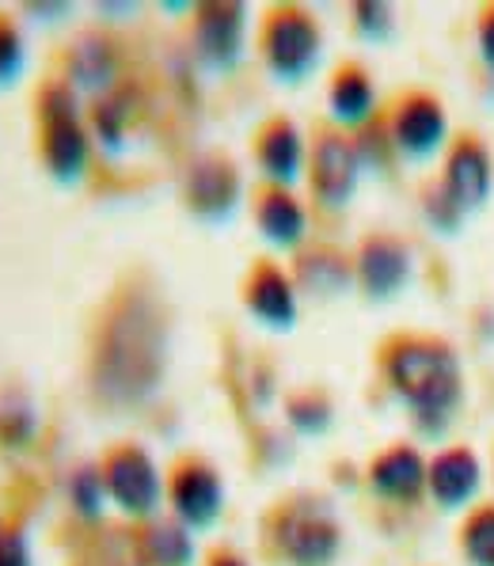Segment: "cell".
Wrapping results in <instances>:
<instances>
[{
  "label": "cell",
  "mask_w": 494,
  "mask_h": 566,
  "mask_svg": "<svg viewBox=\"0 0 494 566\" xmlns=\"http://www.w3.org/2000/svg\"><path fill=\"white\" fill-rule=\"evenodd\" d=\"M168 369V319L145 285L129 282L107 301L92 331L88 385L103 407H141Z\"/></svg>",
  "instance_id": "obj_1"
},
{
  "label": "cell",
  "mask_w": 494,
  "mask_h": 566,
  "mask_svg": "<svg viewBox=\"0 0 494 566\" xmlns=\"http://www.w3.org/2000/svg\"><path fill=\"white\" fill-rule=\"evenodd\" d=\"M380 369L388 388L403 399L427 433H438L453 422L464 396L461 361L453 346L433 335H396L380 346Z\"/></svg>",
  "instance_id": "obj_2"
},
{
  "label": "cell",
  "mask_w": 494,
  "mask_h": 566,
  "mask_svg": "<svg viewBox=\"0 0 494 566\" xmlns=\"http://www.w3.org/2000/svg\"><path fill=\"white\" fill-rule=\"evenodd\" d=\"M34 156L54 182L84 179L92 160V129L81 115V95L62 76H46L31 95Z\"/></svg>",
  "instance_id": "obj_3"
},
{
  "label": "cell",
  "mask_w": 494,
  "mask_h": 566,
  "mask_svg": "<svg viewBox=\"0 0 494 566\" xmlns=\"http://www.w3.org/2000/svg\"><path fill=\"white\" fill-rule=\"evenodd\" d=\"M263 539L285 566H335L343 552V525L332 502L312 491H297L266 510Z\"/></svg>",
  "instance_id": "obj_4"
},
{
  "label": "cell",
  "mask_w": 494,
  "mask_h": 566,
  "mask_svg": "<svg viewBox=\"0 0 494 566\" xmlns=\"http://www.w3.org/2000/svg\"><path fill=\"white\" fill-rule=\"evenodd\" d=\"M259 54L274 81L301 84L324 54V28L305 4H271L259 23Z\"/></svg>",
  "instance_id": "obj_5"
},
{
  "label": "cell",
  "mask_w": 494,
  "mask_h": 566,
  "mask_svg": "<svg viewBox=\"0 0 494 566\" xmlns=\"http://www.w3.org/2000/svg\"><path fill=\"white\" fill-rule=\"evenodd\" d=\"M95 468H99L107 502H115V510H123L126 517L149 521L160 513L164 475L156 468V460L145 452V446H137V441H115V446L103 449Z\"/></svg>",
  "instance_id": "obj_6"
},
{
  "label": "cell",
  "mask_w": 494,
  "mask_h": 566,
  "mask_svg": "<svg viewBox=\"0 0 494 566\" xmlns=\"http://www.w3.org/2000/svg\"><path fill=\"white\" fill-rule=\"evenodd\" d=\"M358 176H361L358 142H354L346 129L335 126V122H319V126L312 129L308 168H305L312 202L339 213L354 198V190H358Z\"/></svg>",
  "instance_id": "obj_7"
},
{
  "label": "cell",
  "mask_w": 494,
  "mask_h": 566,
  "mask_svg": "<svg viewBox=\"0 0 494 566\" xmlns=\"http://www.w3.org/2000/svg\"><path fill=\"white\" fill-rule=\"evenodd\" d=\"M164 499L171 506V517L183 521L190 533H202V528L217 525L224 510V479L202 452H183L171 460L168 475H164Z\"/></svg>",
  "instance_id": "obj_8"
},
{
  "label": "cell",
  "mask_w": 494,
  "mask_h": 566,
  "mask_svg": "<svg viewBox=\"0 0 494 566\" xmlns=\"http://www.w3.org/2000/svg\"><path fill=\"white\" fill-rule=\"evenodd\" d=\"M248 42V4L237 0H206L190 15V46L195 57L213 73H229L240 65Z\"/></svg>",
  "instance_id": "obj_9"
},
{
  "label": "cell",
  "mask_w": 494,
  "mask_h": 566,
  "mask_svg": "<svg viewBox=\"0 0 494 566\" xmlns=\"http://www.w3.org/2000/svg\"><path fill=\"white\" fill-rule=\"evenodd\" d=\"M354 285L369 301H396L411 282V248L396 232H366L354 248Z\"/></svg>",
  "instance_id": "obj_10"
},
{
  "label": "cell",
  "mask_w": 494,
  "mask_h": 566,
  "mask_svg": "<svg viewBox=\"0 0 494 566\" xmlns=\"http://www.w3.org/2000/svg\"><path fill=\"white\" fill-rule=\"evenodd\" d=\"M244 182L232 156L224 153H202L183 176V206L198 221H224L237 213Z\"/></svg>",
  "instance_id": "obj_11"
},
{
  "label": "cell",
  "mask_w": 494,
  "mask_h": 566,
  "mask_svg": "<svg viewBox=\"0 0 494 566\" xmlns=\"http://www.w3.org/2000/svg\"><path fill=\"white\" fill-rule=\"evenodd\" d=\"M240 297L244 308L255 324H263L266 331H293L297 327V285L293 274L274 259H255L248 266L244 282H240Z\"/></svg>",
  "instance_id": "obj_12"
},
{
  "label": "cell",
  "mask_w": 494,
  "mask_h": 566,
  "mask_svg": "<svg viewBox=\"0 0 494 566\" xmlns=\"http://www.w3.org/2000/svg\"><path fill=\"white\" fill-rule=\"evenodd\" d=\"M251 156H255V168H259V176H263V182L293 190V182L305 179L308 142L293 118L271 115L259 122L255 134H251Z\"/></svg>",
  "instance_id": "obj_13"
},
{
  "label": "cell",
  "mask_w": 494,
  "mask_h": 566,
  "mask_svg": "<svg viewBox=\"0 0 494 566\" xmlns=\"http://www.w3.org/2000/svg\"><path fill=\"white\" fill-rule=\"evenodd\" d=\"M449 118L445 107L433 99L430 92H407L396 103L392 118H388V137H392L396 153H403L407 160H427L445 145Z\"/></svg>",
  "instance_id": "obj_14"
},
{
  "label": "cell",
  "mask_w": 494,
  "mask_h": 566,
  "mask_svg": "<svg viewBox=\"0 0 494 566\" xmlns=\"http://www.w3.org/2000/svg\"><path fill=\"white\" fill-rule=\"evenodd\" d=\"M441 187H445V195L453 198L461 213H472V209L487 206L491 187H494V164H491L487 145H483L480 137L461 134L449 145Z\"/></svg>",
  "instance_id": "obj_15"
},
{
  "label": "cell",
  "mask_w": 494,
  "mask_h": 566,
  "mask_svg": "<svg viewBox=\"0 0 494 566\" xmlns=\"http://www.w3.org/2000/svg\"><path fill=\"white\" fill-rule=\"evenodd\" d=\"M65 73L62 81L73 84L76 95H107L111 88H118V46L111 34L103 31H84L69 42L65 50Z\"/></svg>",
  "instance_id": "obj_16"
},
{
  "label": "cell",
  "mask_w": 494,
  "mask_h": 566,
  "mask_svg": "<svg viewBox=\"0 0 494 566\" xmlns=\"http://www.w3.org/2000/svg\"><path fill=\"white\" fill-rule=\"evenodd\" d=\"M251 221L263 232L266 243L285 251H301L308 237V209L290 187H274V182H259L251 195Z\"/></svg>",
  "instance_id": "obj_17"
},
{
  "label": "cell",
  "mask_w": 494,
  "mask_h": 566,
  "mask_svg": "<svg viewBox=\"0 0 494 566\" xmlns=\"http://www.w3.org/2000/svg\"><path fill=\"white\" fill-rule=\"evenodd\" d=\"M427 460L414 446H388L369 460V486L385 502H414L427 491Z\"/></svg>",
  "instance_id": "obj_18"
},
{
  "label": "cell",
  "mask_w": 494,
  "mask_h": 566,
  "mask_svg": "<svg viewBox=\"0 0 494 566\" xmlns=\"http://www.w3.org/2000/svg\"><path fill=\"white\" fill-rule=\"evenodd\" d=\"M327 111L339 129H366L377 115V88L366 65L358 61H339L327 81Z\"/></svg>",
  "instance_id": "obj_19"
},
{
  "label": "cell",
  "mask_w": 494,
  "mask_h": 566,
  "mask_svg": "<svg viewBox=\"0 0 494 566\" xmlns=\"http://www.w3.org/2000/svg\"><path fill=\"white\" fill-rule=\"evenodd\" d=\"M480 483H483L480 460L464 446L441 449L427 468V491L441 510H464L475 499Z\"/></svg>",
  "instance_id": "obj_20"
},
{
  "label": "cell",
  "mask_w": 494,
  "mask_h": 566,
  "mask_svg": "<svg viewBox=\"0 0 494 566\" xmlns=\"http://www.w3.org/2000/svg\"><path fill=\"white\" fill-rule=\"evenodd\" d=\"M293 285L297 293L332 301L354 285V263L332 243H305L293 259Z\"/></svg>",
  "instance_id": "obj_21"
},
{
  "label": "cell",
  "mask_w": 494,
  "mask_h": 566,
  "mask_svg": "<svg viewBox=\"0 0 494 566\" xmlns=\"http://www.w3.org/2000/svg\"><path fill=\"white\" fill-rule=\"evenodd\" d=\"M137 566H190L195 563V533L176 517H149L129 536Z\"/></svg>",
  "instance_id": "obj_22"
},
{
  "label": "cell",
  "mask_w": 494,
  "mask_h": 566,
  "mask_svg": "<svg viewBox=\"0 0 494 566\" xmlns=\"http://www.w3.org/2000/svg\"><path fill=\"white\" fill-rule=\"evenodd\" d=\"M39 433V407L20 380H0V452H23Z\"/></svg>",
  "instance_id": "obj_23"
},
{
  "label": "cell",
  "mask_w": 494,
  "mask_h": 566,
  "mask_svg": "<svg viewBox=\"0 0 494 566\" xmlns=\"http://www.w3.org/2000/svg\"><path fill=\"white\" fill-rule=\"evenodd\" d=\"M129 126H134V103H129V88H111L107 95H95L88 111L92 142L103 149H123Z\"/></svg>",
  "instance_id": "obj_24"
},
{
  "label": "cell",
  "mask_w": 494,
  "mask_h": 566,
  "mask_svg": "<svg viewBox=\"0 0 494 566\" xmlns=\"http://www.w3.org/2000/svg\"><path fill=\"white\" fill-rule=\"evenodd\" d=\"M332 415H335L332 399L319 388H297L285 396V418L301 433H324L332 426Z\"/></svg>",
  "instance_id": "obj_25"
},
{
  "label": "cell",
  "mask_w": 494,
  "mask_h": 566,
  "mask_svg": "<svg viewBox=\"0 0 494 566\" xmlns=\"http://www.w3.org/2000/svg\"><path fill=\"white\" fill-rule=\"evenodd\" d=\"M461 552L472 566H494V506L467 513L461 528Z\"/></svg>",
  "instance_id": "obj_26"
},
{
  "label": "cell",
  "mask_w": 494,
  "mask_h": 566,
  "mask_svg": "<svg viewBox=\"0 0 494 566\" xmlns=\"http://www.w3.org/2000/svg\"><path fill=\"white\" fill-rule=\"evenodd\" d=\"M28 65V42L23 28L8 8H0V88H12Z\"/></svg>",
  "instance_id": "obj_27"
},
{
  "label": "cell",
  "mask_w": 494,
  "mask_h": 566,
  "mask_svg": "<svg viewBox=\"0 0 494 566\" xmlns=\"http://www.w3.org/2000/svg\"><path fill=\"white\" fill-rule=\"evenodd\" d=\"M69 502L81 517L95 521L103 513V502H107V491H103V479H99V468L95 464H84L69 475Z\"/></svg>",
  "instance_id": "obj_28"
},
{
  "label": "cell",
  "mask_w": 494,
  "mask_h": 566,
  "mask_svg": "<svg viewBox=\"0 0 494 566\" xmlns=\"http://www.w3.org/2000/svg\"><path fill=\"white\" fill-rule=\"evenodd\" d=\"M422 213L430 217V224L438 232H456V224H461V217H464L453 198L445 195L441 182H433V187L422 190Z\"/></svg>",
  "instance_id": "obj_29"
},
{
  "label": "cell",
  "mask_w": 494,
  "mask_h": 566,
  "mask_svg": "<svg viewBox=\"0 0 494 566\" xmlns=\"http://www.w3.org/2000/svg\"><path fill=\"white\" fill-rule=\"evenodd\" d=\"M350 20H354V31L361 34V39H388L392 34V8L388 4H354L350 8Z\"/></svg>",
  "instance_id": "obj_30"
},
{
  "label": "cell",
  "mask_w": 494,
  "mask_h": 566,
  "mask_svg": "<svg viewBox=\"0 0 494 566\" xmlns=\"http://www.w3.org/2000/svg\"><path fill=\"white\" fill-rule=\"evenodd\" d=\"M0 566H34L31 539L12 521H0Z\"/></svg>",
  "instance_id": "obj_31"
},
{
  "label": "cell",
  "mask_w": 494,
  "mask_h": 566,
  "mask_svg": "<svg viewBox=\"0 0 494 566\" xmlns=\"http://www.w3.org/2000/svg\"><path fill=\"white\" fill-rule=\"evenodd\" d=\"M475 42H480V57L483 65L494 69V4H487L475 20Z\"/></svg>",
  "instance_id": "obj_32"
},
{
  "label": "cell",
  "mask_w": 494,
  "mask_h": 566,
  "mask_svg": "<svg viewBox=\"0 0 494 566\" xmlns=\"http://www.w3.org/2000/svg\"><path fill=\"white\" fill-rule=\"evenodd\" d=\"M202 566H251L237 547H213L210 555L202 559Z\"/></svg>",
  "instance_id": "obj_33"
}]
</instances>
